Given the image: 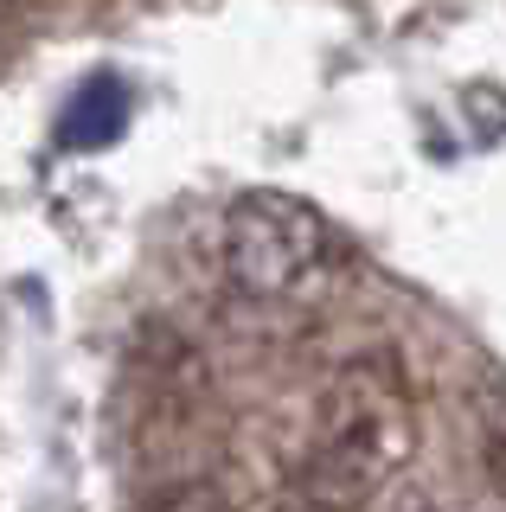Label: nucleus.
Segmentation results:
<instances>
[{"label":"nucleus","mask_w":506,"mask_h":512,"mask_svg":"<svg viewBox=\"0 0 506 512\" xmlns=\"http://www.w3.org/2000/svg\"><path fill=\"white\" fill-rule=\"evenodd\" d=\"M148 512H244V506H237L225 487H212V480H180V487L154 493Z\"/></svg>","instance_id":"39448f33"},{"label":"nucleus","mask_w":506,"mask_h":512,"mask_svg":"<svg viewBox=\"0 0 506 512\" xmlns=\"http://www.w3.org/2000/svg\"><path fill=\"white\" fill-rule=\"evenodd\" d=\"M7 7H13V0H0V13H7Z\"/></svg>","instance_id":"0eeeda50"},{"label":"nucleus","mask_w":506,"mask_h":512,"mask_svg":"<svg viewBox=\"0 0 506 512\" xmlns=\"http://www.w3.org/2000/svg\"><path fill=\"white\" fill-rule=\"evenodd\" d=\"M474 448H481V468L506 487V378H487L474 391Z\"/></svg>","instance_id":"20e7f679"},{"label":"nucleus","mask_w":506,"mask_h":512,"mask_svg":"<svg viewBox=\"0 0 506 512\" xmlns=\"http://www.w3.org/2000/svg\"><path fill=\"white\" fill-rule=\"evenodd\" d=\"M218 256H225V276H231L237 295L282 301V295H302L327 269V256H334V224L282 186H250L225 205Z\"/></svg>","instance_id":"f03ea898"},{"label":"nucleus","mask_w":506,"mask_h":512,"mask_svg":"<svg viewBox=\"0 0 506 512\" xmlns=\"http://www.w3.org/2000/svg\"><path fill=\"white\" fill-rule=\"evenodd\" d=\"M122 122H129V90H122L116 77H90V84L71 96L58 135H65V148H103V141L122 135Z\"/></svg>","instance_id":"7ed1b4c3"},{"label":"nucleus","mask_w":506,"mask_h":512,"mask_svg":"<svg viewBox=\"0 0 506 512\" xmlns=\"http://www.w3.org/2000/svg\"><path fill=\"white\" fill-rule=\"evenodd\" d=\"M385 512H436V500L423 487H404V493H391V506Z\"/></svg>","instance_id":"423d86ee"},{"label":"nucleus","mask_w":506,"mask_h":512,"mask_svg":"<svg viewBox=\"0 0 506 512\" xmlns=\"http://www.w3.org/2000/svg\"><path fill=\"white\" fill-rule=\"evenodd\" d=\"M417 455V404L391 359H353L321 391L295 493L314 512H366Z\"/></svg>","instance_id":"f257e3e1"}]
</instances>
